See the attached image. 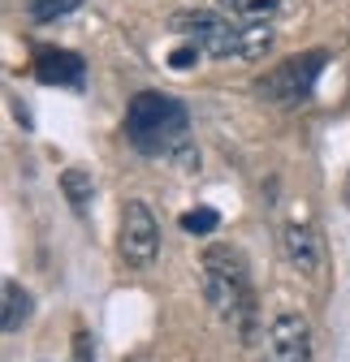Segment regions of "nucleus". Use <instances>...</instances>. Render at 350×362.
<instances>
[{
  "label": "nucleus",
  "mask_w": 350,
  "mask_h": 362,
  "mask_svg": "<svg viewBox=\"0 0 350 362\" xmlns=\"http://www.w3.org/2000/svg\"><path fill=\"white\" fill-rule=\"evenodd\" d=\"M259 362H316L312 324L298 310H281L264 332V358Z\"/></svg>",
  "instance_id": "nucleus-6"
},
{
  "label": "nucleus",
  "mask_w": 350,
  "mask_h": 362,
  "mask_svg": "<svg viewBox=\"0 0 350 362\" xmlns=\"http://www.w3.org/2000/svg\"><path fill=\"white\" fill-rule=\"evenodd\" d=\"M169 26L212 61H259L273 48V30L264 22H238V18L216 13V9L173 13Z\"/></svg>",
  "instance_id": "nucleus-3"
},
{
  "label": "nucleus",
  "mask_w": 350,
  "mask_h": 362,
  "mask_svg": "<svg viewBox=\"0 0 350 362\" xmlns=\"http://www.w3.org/2000/svg\"><path fill=\"white\" fill-rule=\"evenodd\" d=\"M281 250H286V259H290V267H298V272H320V263H324V246H320V233L312 229L307 220H290L286 229H281Z\"/></svg>",
  "instance_id": "nucleus-8"
},
{
  "label": "nucleus",
  "mask_w": 350,
  "mask_h": 362,
  "mask_svg": "<svg viewBox=\"0 0 350 362\" xmlns=\"http://www.w3.org/2000/svg\"><path fill=\"white\" fill-rule=\"evenodd\" d=\"M30 306H35V298H30V293L9 276V281H5V315H0V328H5L9 337H13V332H22V324L30 320Z\"/></svg>",
  "instance_id": "nucleus-9"
},
{
  "label": "nucleus",
  "mask_w": 350,
  "mask_h": 362,
  "mask_svg": "<svg viewBox=\"0 0 350 362\" xmlns=\"http://www.w3.org/2000/svg\"><path fill=\"white\" fill-rule=\"evenodd\" d=\"M199 57H203V52L195 48V43H182V48H173V52H169V65H173V69H186V65H195Z\"/></svg>",
  "instance_id": "nucleus-14"
},
{
  "label": "nucleus",
  "mask_w": 350,
  "mask_h": 362,
  "mask_svg": "<svg viewBox=\"0 0 350 362\" xmlns=\"http://www.w3.org/2000/svg\"><path fill=\"white\" fill-rule=\"evenodd\" d=\"M117 255L130 267H152L160 255V220L143 199L121 203V224H117Z\"/></svg>",
  "instance_id": "nucleus-5"
},
{
  "label": "nucleus",
  "mask_w": 350,
  "mask_h": 362,
  "mask_svg": "<svg viewBox=\"0 0 350 362\" xmlns=\"http://www.w3.org/2000/svg\"><path fill=\"white\" fill-rule=\"evenodd\" d=\"M82 5H86V0H26V18H30L35 26H52V22H61V18L78 13Z\"/></svg>",
  "instance_id": "nucleus-11"
},
{
  "label": "nucleus",
  "mask_w": 350,
  "mask_h": 362,
  "mask_svg": "<svg viewBox=\"0 0 350 362\" xmlns=\"http://www.w3.org/2000/svg\"><path fill=\"white\" fill-rule=\"evenodd\" d=\"M329 65V52H298L290 61H281L277 69H269L264 78L255 82V95L264 100V104H277V108H298V104H307L312 100V90H316V78L320 69Z\"/></svg>",
  "instance_id": "nucleus-4"
},
{
  "label": "nucleus",
  "mask_w": 350,
  "mask_h": 362,
  "mask_svg": "<svg viewBox=\"0 0 350 362\" xmlns=\"http://www.w3.org/2000/svg\"><path fill=\"white\" fill-rule=\"evenodd\" d=\"M221 5V13L238 18V22H264L281 9V0H216Z\"/></svg>",
  "instance_id": "nucleus-12"
},
{
  "label": "nucleus",
  "mask_w": 350,
  "mask_h": 362,
  "mask_svg": "<svg viewBox=\"0 0 350 362\" xmlns=\"http://www.w3.org/2000/svg\"><path fill=\"white\" fill-rule=\"evenodd\" d=\"M30 69L43 86H69V90H82L86 86V61L69 48H52V43H39L35 57H30Z\"/></svg>",
  "instance_id": "nucleus-7"
},
{
  "label": "nucleus",
  "mask_w": 350,
  "mask_h": 362,
  "mask_svg": "<svg viewBox=\"0 0 350 362\" xmlns=\"http://www.w3.org/2000/svg\"><path fill=\"white\" fill-rule=\"evenodd\" d=\"M74 354H78V362H96V345H91V337H86V332H78Z\"/></svg>",
  "instance_id": "nucleus-15"
},
{
  "label": "nucleus",
  "mask_w": 350,
  "mask_h": 362,
  "mask_svg": "<svg viewBox=\"0 0 350 362\" xmlns=\"http://www.w3.org/2000/svg\"><path fill=\"white\" fill-rule=\"evenodd\" d=\"M61 194L69 199V207H74L78 216H86V207H91V199H96L91 173H86V168H65V173H61Z\"/></svg>",
  "instance_id": "nucleus-10"
},
{
  "label": "nucleus",
  "mask_w": 350,
  "mask_h": 362,
  "mask_svg": "<svg viewBox=\"0 0 350 362\" xmlns=\"http://www.w3.org/2000/svg\"><path fill=\"white\" fill-rule=\"evenodd\" d=\"M125 143L152 160H178L186 168L199 164L191 143V108L164 90H139L125 104Z\"/></svg>",
  "instance_id": "nucleus-1"
},
{
  "label": "nucleus",
  "mask_w": 350,
  "mask_h": 362,
  "mask_svg": "<svg viewBox=\"0 0 350 362\" xmlns=\"http://www.w3.org/2000/svg\"><path fill=\"white\" fill-rule=\"evenodd\" d=\"M203 298L216 310L238 341H255L259 332V310H255V285H251V267L238 246H208L203 250Z\"/></svg>",
  "instance_id": "nucleus-2"
},
{
  "label": "nucleus",
  "mask_w": 350,
  "mask_h": 362,
  "mask_svg": "<svg viewBox=\"0 0 350 362\" xmlns=\"http://www.w3.org/2000/svg\"><path fill=\"white\" fill-rule=\"evenodd\" d=\"M182 229L195 233V238H212L216 229H221V211L216 207H195V211L182 216Z\"/></svg>",
  "instance_id": "nucleus-13"
}]
</instances>
